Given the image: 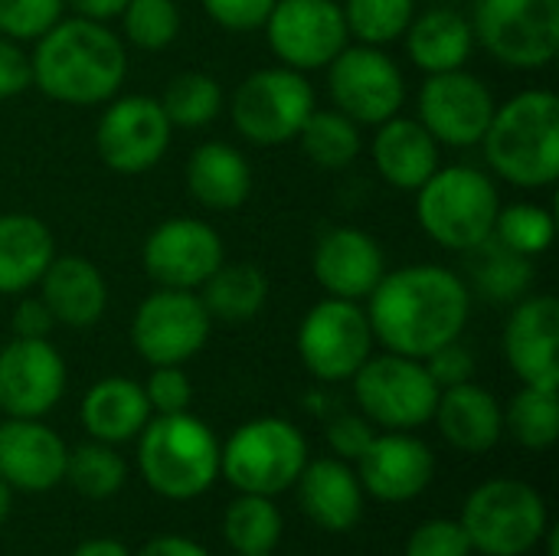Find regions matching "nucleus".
I'll return each instance as SVG.
<instances>
[{
    "mask_svg": "<svg viewBox=\"0 0 559 556\" xmlns=\"http://www.w3.org/2000/svg\"><path fill=\"white\" fill-rule=\"evenodd\" d=\"M367 321L373 341L390 354L426 360L442 344L462 338L472 315V288L445 265H403L383 272L367 295Z\"/></svg>",
    "mask_w": 559,
    "mask_h": 556,
    "instance_id": "obj_1",
    "label": "nucleus"
},
{
    "mask_svg": "<svg viewBox=\"0 0 559 556\" xmlns=\"http://www.w3.org/2000/svg\"><path fill=\"white\" fill-rule=\"evenodd\" d=\"M33 85L62 105L88 108L118 95L128 75V52L115 29L85 16H62L36 39Z\"/></svg>",
    "mask_w": 559,
    "mask_h": 556,
    "instance_id": "obj_2",
    "label": "nucleus"
},
{
    "mask_svg": "<svg viewBox=\"0 0 559 556\" xmlns=\"http://www.w3.org/2000/svg\"><path fill=\"white\" fill-rule=\"evenodd\" d=\"M481 144L501 180L521 190L550 187L559 177V98L547 88H527L495 105Z\"/></svg>",
    "mask_w": 559,
    "mask_h": 556,
    "instance_id": "obj_3",
    "label": "nucleus"
},
{
    "mask_svg": "<svg viewBox=\"0 0 559 556\" xmlns=\"http://www.w3.org/2000/svg\"><path fill=\"white\" fill-rule=\"evenodd\" d=\"M138 462L154 495L190 501L213 488L219 475V442L203 419L190 413H170L147 419L141 429Z\"/></svg>",
    "mask_w": 559,
    "mask_h": 556,
    "instance_id": "obj_4",
    "label": "nucleus"
},
{
    "mask_svg": "<svg viewBox=\"0 0 559 556\" xmlns=\"http://www.w3.org/2000/svg\"><path fill=\"white\" fill-rule=\"evenodd\" d=\"M501 210V193L495 180L468 164L439 167L416 190V220L423 233L452 252H468L481 246Z\"/></svg>",
    "mask_w": 559,
    "mask_h": 556,
    "instance_id": "obj_5",
    "label": "nucleus"
},
{
    "mask_svg": "<svg viewBox=\"0 0 559 556\" xmlns=\"http://www.w3.org/2000/svg\"><path fill=\"white\" fill-rule=\"evenodd\" d=\"M308 465V442L295 423L262 416L239 426L219 449V472L239 495L275 498L295 488Z\"/></svg>",
    "mask_w": 559,
    "mask_h": 556,
    "instance_id": "obj_6",
    "label": "nucleus"
},
{
    "mask_svg": "<svg viewBox=\"0 0 559 556\" xmlns=\"http://www.w3.org/2000/svg\"><path fill=\"white\" fill-rule=\"evenodd\" d=\"M459 524L465 528L472 551L485 556H524L547 534V505L527 482L491 478L468 495Z\"/></svg>",
    "mask_w": 559,
    "mask_h": 556,
    "instance_id": "obj_7",
    "label": "nucleus"
},
{
    "mask_svg": "<svg viewBox=\"0 0 559 556\" xmlns=\"http://www.w3.org/2000/svg\"><path fill=\"white\" fill-rule=\"evenodd\" d=\"M314 108V88L305 72L288 66H269L236 85L229 115L236 131L249 144L278 147L298 138Z\"/></svg>",
    "mask_w": 559,
    "mask_h": 556,
    "instance_id": "obj_8",
    "label": "nucleus"
},
{
    "mask_svg": "<svg viewBox=\"0 0 559 556\" xmlns=\"http://www.w3.org/2000/svg\"><path fill=\"white\" fill-rule=\"evenodd\" d=\"M350 380L364 416L390 433L419 429L436 416L439 387L429 377L426 364L416 357L390 351L380 357L370 354Z\"/></svg>",
    "mask_w": 559,
    "mask_h": 556,
    "instance_id": "obj_9",
    "label": "nucleus"
},
{
    "mask_svg": "<svg viewBox=\"0 0 559 556\" xmlns=\"http://www.w3.org/2000/svg\"><path fill=\"white\" fill-rule=\"evenodd\" d=\"M475 39L511 69H544L559 52V0H475Z\"/></svg>",
    "mask_w": 559,
    "mask_h": 556,
    "instance_id": "obj_10",
    "label": "nucleus"
},
{
    "mask_svg": "<svg viewBox=\"0 0 559 556\" xmlns=\"http://www.w3.org/2000/svg\"><path fill=\"white\" fill-rule=\"evenodd\" d=\"M213 331L200 295L180 288L151 292L131 318V344L151 367H183L197 357Z\"/></svg>",
    "mask_w": 559,
    "mask_h": 556,
    "instance_id": "obj_11",
    "label": "nucleus"
},
{
    "mask_svg": "<svg viewBox=\"0 0 559 556\" xmlns=\"http://www.w3.org/2000/svg\"><path fill=\"white\" fill-rule=\"evenodd\" d=\"M328 88L334 108L357 125H383L406 102V79L393 56L380 46H344L328 62Z\"/></svg>",
    "mask_w": 559,
    "mask_h": 556,
    "instance_id": "obj_12",
    "label": "nucleus"
},
{
    "mask_svg": "<svg viewBox=\"0 0 559 556\" xmlns=\"http://www.w3.org/2000/svg\"><path fill=\"white\" fill-rule=\"evenodd\" d=\"M298 354L311 377L324 383L350 380L373 354V331L367 311L357 301L328 295L301 318Z\"/></svg>",
    "mask_w": 559,
    "mask_h": 556,
    "instance_id": "obj_13",
    "label": "nucleus"
},
{
    "mask_svg": "<svg viewBox=\"0 0 559 556\" xmlns=\"http://www.w3.org/2000/svg\"><path fill=\"white\" fill-rule=\"evenodd\" d=\"M108 108L95 128V151L115 174L134 177L157 167L170 147V121L157 98L124 95L105 102Z\"/></svg>",
    "mask_w": 559,
    "mask_h": 556,
    "instance_id": "obj_14",
    "label": "nucleus"
},
{
    "mask_svg": "<svg viewBox=\"0 0 559 556\" xmlns=\"http://www.w3.org/2000/svg\"><path fill=\"white\" fill-rule=\"evenodd\" d=\"M262 29L282 66L298 72L324 69L350 43L337 0H275Z\"/></svg>",
    "mask_w": 559,
    "mask_h": 556,
    "instance_id": "obj_15",
    "label": "nucleus"
},
{
    "mask_svg": "<svg viewBox=\"0 0 559 556\" xmlns=\"http://www.w3.org/2000/svg\"><path fill=\"white\" fill-rule=\"evenodd\" d=\"M491 115H495L491 88L465 69L426 75L419 88L416 118L445 147L481 144Z\"/></svg>",
    "mask_w": 559,
    "mask_h": 556,
    "instance_id": "obj_16",
    "label": "nucleus"
},
{
    "mask_svg": "<svg viewBox=\"0 0 559 556\" xmlns=\"http://www.w3.org/2000/svg\"><path fill=\"white\" fill-rule=\"evenodd\" d=\"M226 259L219 233L193 216H174L151 229L141 249L147 279L157 288H200Z\"/></svg>",
    "mask_w": 559,
    "mask_h": 556,
    "instance_id": "obj_17",
    "label": "nucleus"
},
{
    "mask_svg": "<svg viewBox=\"0 0 559 556\" xmlns=\"http://www.w3.org/2000/svg\"><path fill=\"white\" fill-rule=\"evenodd\" d=\"M66 393V360L49 338H13L0 351V410L13 419H43Z\"/></svg>",
    "mask_w": 559,
    "mask_h": 556,
    "instance_id": "obj_18",
    "label": "nucleus"
},
{
    "mask_svg": "<svg viewBox=\"0 0 559 556\" xmlns=\"http://www.w3.org/2000/svg\"><path fill=\"white\" fill-rule=\"evenodd\" d=\"M504 357L524 387L559 390V301L527 295L504 328Z\"/></svg>",
    "mask_w": 559,
    "mask_h": 556,
    "instance_id": "obj_19",
    "label": "nucleus"
},
{
    "mask_svg": "<svg viewBox=\"0 0 559 556\" xmlns=\"http://www.w3.org/2000/svg\"><path fill=\"white\" fill-rule=\"evenodd\" d=\"M311 272L331 298L360 301L383 279L386 259L370 233L357 226H334L318 239Z\"/></svg>",
    "mask_w": 559,
    "mask_h": 556,
    "instance_id": "obj_20",
    "label": "nucleus"
},
{
    "mask_svg": "<svg viewBox=\"0 0 559 556\" xmlns=\"http://www.w3.org/2000/svg\"><path fill=\"white\" fill-rule=\"evenodd\" d=\"M357 465H360L357 472L360 488L390 505L419 498L436 475L432 449L406 433L373 436V442L357 459Z\"/></svg>",
    "mask_w": 559,
    "mask_h": 556,
    "instance_id": "obj_21",
    "label": "nucleus"
},
{
    "mask_svg": "<svg viewBox=\"0 0 559 556\" xmlns=\"http://www.w3.org/2000/svg\"><path fill=\"white\" fill-rule=\"evenodd\" d=\"M66 442L39 419L0 423V478L26 495H43L66 478Z\"/></svg>",
    "mask_w": 559,
    "mask_h": 556,
    "instance_id": "obj_22",
    "label": "nucleus"
},
{
    "mask_svg": "<svg viewBox=\"0 0 559 556\" xmlns=\"http://www.w3.org/2000/svg\"><path fill=\"white\" fill-rule=\"evenodd\" d=\"M39 285V298L62 328H92L108 308V285L85 256H52Z\"/></svg>",
    "mask_w": 559,
    "mask_h": 556,
    "instance_id": "obj_23",
    "label": "nucleus"
},
{
    "mask_svg": "<svg viewBox=\"0 0 559 556\" xmlns=\"http://www.w3.org/2000/svg\"><path fill=\"white\" fill-rule=\"evenodd\" d=\"M380 177L396 190H419L439 170V141L419 125V118L393 115L377 125L370 144Z\"/></svg>",
    "mask_w": 559,
    "mask_h": 556,
    "instance_id": "obj_24",
    "label": "nucleus"
},
{
    "mask_svg": "<svg viewBox=\"0 0 559 556\" xmlns=\"http://www.w3.org/2000/svg\"><path fill=\"white\" fill-rule=\"evenodd\" d=\"M432 419L439 423L449 446L472 452V456L495 449L504 436L501 403L495 400L491 390H485L472 380L439 390V403H436Z\"/></svg>",
    "mask_w": 559,
    "mask_h": 556,
    "instance_id": "obj_25",
    "label": "nucleus"
},
{
    "mask_svg": "<svg viewBox=\"0 0 559 556\" xmlns=\"http://www.w3.org/2000/svg\"><path fill=\"white\" fill-rule=\"evenodd\" d=\"M298 501L305 514L324 531H350L364 514V488L360 478L341 459L308 462L298 475Z\"/></svg>",
    "mask_w": 559,
    "mask_h": 556,
    "instance_id": "obj_26",
    "label": "nucleus"
},
{
    "mask_svg": "<svg viewBox=\"0 0 559 556\" xmlns=\"http://www.w3.org/2000/svg\"><path fill=\"white\" fill-rule=\"evenodd\" d=\"M187 193L216 213L239 210L252 193V167L246 154L226 141H206L187 157Z\"/></svg>",
    "mask_w": 559,
    "mask_h": 556,
    "instance_id": "obj_27",
    "label": "nucleus"
},
{
    "mask_svg": "<svg viewBox=\"0 0 559 556\" xmlns=\"http://www.w3.org/2000/svg\"><path fill=\"white\" fill-rule=\"evenodd\" d=\"M79 416H82L85 433L95 442L121 446L141 436V429L151 419V403L141 383L128 377H105L85 393Z\"/></svg>",
    "mask_w": 559,
    "mask_h": 556,
    "instance_id": "obj_28",
    "label": "nucleus"
},
{
    "mask_svg": "<svg viewBox=\"0 0 559 556\" xmlns=\"http://www.w3.org/2000/svg\"><path fill=\"white\" fill-rule=\"evenodd\" d=\"M403 36H406L409 59L426 75L465 69V62L472 59V49H475L472 20L449 7H432L423 16H413V23L406 26Z\"/></svg>",
    "mask_w": 559,
    "mask_h": 556,
    "instance_id": "obj_29",
    "label": "nucleus"
},
{
    "mask_svg": "<svg viewBox=\"0 0 559 556\" xmlns=\"http://www.w3.org/2000/svg\"><path fill=\"white\" fill-rule=\"evenodd\" d=\"M56 256L49 226L29 213L0 216V295L29 292Z\"/></svg>",
    "mask_w": 559,
    "mask_h": 556,
    "instance_id": "obj_30",
    "label": "nucleus"
},
{
    "mask_svg": "<svg viewBox=\"0 0 559 556\" xmlns=\"http://www.w3.org/2000/svg\"><path fill=\"white\" fill-rule=\"evenodd\" d=\"M200 301L213 321L246 324L269 301V275L255 262H226L200 285Z\"/></svg>",
    "mask_w": 559,
    "mask_h": 556,
    "instance_id": "obj_31",
    "label": "nucleus"
},
{
    "mask_svg": "<svg viewBox=\"0 0 559 556\" xmlns=\"http://www.w3.org/2000/svg\"><path fill=\"white\" fill-rule=\"evenodd\" d=\"M462 256H468L472 288L495 305H518L521 298L531 295V288L537 282L534 259L511 252L495 236H488L481 246H475Z\"/></svg>",
    "mask_w": 559,
    "mask_h": 556,
    "instance_id": "obj_32",
    "label": "nucleus"
},
{
    "mask_svg": "<svg viewBox=\"0 0 559 556\" xmlns=\"http://www.w3.org/2000/svg\"><path fill=\"white\" fill-rule=\"evenodd\" d=\"M298 141H301V151L308 154V161L324 170H341V167L354 164L364 147L360 125L350 121L347 115H341L337 108H314L308 115L305 128L298 131Z\"/></svg>",
    "mask_w": 559,
    "mask_h": 556,
    "instance_id": "obj_33",
    "label": "nucleus"
},
{
    "mask_svg": "<svg viewBox=\"0 0 559 556\" xmlns=\"http://www.w3.org/2000/svg\"><path fill=\"white\" fill-rule=\"evenodd\" d=\"M223 534L239 556H269L282 541V514L265 495H239L226 508Z\"/></svg>",
    "mask_w": 559,
    "mask_h": 556,
    "instance_id": "obj_34",
    "label": "nucleus"
},
{
    "mask_svg": "<svg viewBox=\"0 0 559 556\" xmlns=\"http://www.w3.org/2000/svg\"><path fill=\"white\" fill-rule=\"evenodd\" d=\"M170 128H206L223 108V88L210 72H177L157 98Z\"/></svg>",
    "mask_w": 559,
    "mask_h": 556,
    "instance_id": "obj_35",
    "label": "nucleus"
},
{
    "mask_svg": "<svg viewBox=\"0 0 559 556\" xmlns=\"http://www.w3.org/2000/svg\"><path fill=\"white\" fill-rule=\"evenodd\" d=\"M491 236L508 246L511 252H521L527 259L544 256L554 239H557V220L547 206L540 203H501L498 216H495V229Z\"/></svg>",
    "mask_w": 559,
    "mask_h": 556,
    "instance_id": "obj_36",
    "label": "nucleus"
},
{
    "mask_svg": "<svg viewBox=\"0 0 559 556\" xmlns=\"http://www.w3.org/2000/svg\"><path fill=\"white\" fill-rule=\"evenodd\" d=\"M66 478L82 498L102 501L121 492L128 469H124V459L108 442H85L75 452H69Z\"/></svg>",
    "mask_w": 559,
    "mask_h": 556,
    "instance_id": "obj_37",
    "label": "nucleus"
},
{
    "mask_svg": "<svg viewBox=\"0 0 559 556\" xmlns=\"http://www.w3.org/2000/svg\"><path fill=\"white\" fill-rule=\"evenodd\" d=\"M347 33L367 46H386L406 33L416 16V0H344Z\"/></svg>",
    "mask_w": 559,
    "mask_h": 556,
    "instance_id": "obj_38",
    "label": "nucleus"
},
{
    "mask_svg": "<svg viewBox=\"0 0 559 556\" xmlns=\"http://www.w3.org/2000/svg\"><path fill=\"white\" fill-rule=\"evenodd\" d=\"M508 429L511 436L534 452H544L557 442L559 436V403L557 390L524 387L508 410Z\"/></svg>",
    "mask_w": 559,
    "mask_h": 556,
    "instance_id": "obj_39",
    "label": "nucleus"
},
{
    "mask_svg": "<svg viewBox=\"0 0 559 556\" xmlns=\"http://www.w3.org/2000/svg\"><path fill=\"white\" fill-rule=\"evenodd\" d=\"M121 23L131 46L144 52H160L180 36L183 16L177 0H128L121 10Z\"/></svg>",
    "mask_w": 559,
    "mask_h": 556,
    "instance_id": "obj_40",
    "label": "nucleus"
},
{
    "mask_svg": "<svg viewBox=\"0 0 559 556\" xmlns=\"http://www.w3.org/2000/svg\"><path fill=\"white\" fill-rule=\"evenodd\" d=\"M62 0H0V36L16 43L39 39L62 20Z\"/></svg>",
    "mask_w": 559,
    "mask_h": 556,
    "instance_id": "obj_41",
    "label": "nucleus"
},
{
    "mask_svg": "<svg viewBox=\"0 0 559 556\" xmlns=\"http://www.w3.org/2000/svg\"><path fill=\"white\" fill-rule=\"evenodd\" d=\"M472 541L465 534V528L459 521L449 518H436L426 521L413 531L406 556H472Z\"/></svg>",
    "mask_w": 559,
    "mask_h": 556,
    "instance_id": "obj_42",
    "label": "nucleus"
},
{
    "mask_svg": "<svg viewBox=\"0 0 559 556\" xmlns=\"http://www.w3.org/2000/svg\"><path fill=\"white\" fill-rule=\"evenodd\" d=\"M144 397L151 403V413L157 416L187 413L193 403V383L180 367H154V374L144 383Z\"/></svg>",
    "mask_w": 559,
    "mask_h": 556,
    "instance_id": "obj_43",
    "label": "nucleus"
},
{
    "mask_svg": "<svg viewBox=\"0 0 559 556\" xmlns=\"http://www.w3.org/2000/svg\"><path fill=\"white\" fill-rule=\"evenodd\" d=\"M206 16L229 29V33H252V29H262L275 0H200Z\"/></svg>",
    "mask_w": 559,
    "mask_h": 556,
    "instance_id": "obj_44",
    "label": "nucleus"
},
{
    "mask_svg": "<svg viewBox=\"0 0 559 556\" xmlns=\"http://www.w3.org/2000/svg\"><path fill=\"white\" fill-rule=\"evenodd\" d=\"M423 364H426V370H429V377L436 380L439 390L468 383V380L475 377V357H472V351H468L462 341L442 344V347L432 351Z\"/></svg>",
    "mask_w": 559,
    "mask_h": 556,
    "instance_id": "obj_45",
    "label": "nucleus"
},
{
    "mask_svg": "<svg viewBox=\"0 0 559 556\" xmlns=\"http://www.w3.org/2000/svg\"><path fill=\"white\" fill-rule=\"evenodd\" d=\"M29 85H33L29 52H23L16 39L0 36V102L23 95Z\"/></svg>",
    "mask_w": 559,
    "mask_h": 556,
    "instance_id": "obj_46",
    "label": "nucleus"
},
{
    "mask_svg": "<svg viewBox=\"0 0 559 556\" xmlns=\"http://www.w3.org/2000/svg\"><path fill=\"white\" fill-rule=\"evenodd\" d=\"M373 436L377 433H373L370 419H364V416H337L328 426L331 449L337 452V459H347V462H357L367 452V446L373 442Z\"/></svg>",
    "mask_w": 559,
    "mask_h": 556,
    "instance_id": "obj_47",
    "label": "nucleus"
},
{
    "mask_svg": "<svg viewBox=\"0 0 559 556\" xmlns=\"http://www.w3.org/2000/svg\"><path fill=\"white\" fill-rule=\"evenodd\" d=\"M13 338H49L56 328L52 311L39 295H23L13 308Z\"/></svg>",
    "mask_w": 559,
    "mask_h": 556,
    "instance_id": "obj_48",
    "label": "nucleus"
},
{
    "mask_svg": "<svg viewBox=\"0 0 559 556\" xmlns=\"http://www.w3.org/2000/svg\"><path fill=\"white\" fill-rule=\"evenodd\" d=\"M138 556H210L200 544H193L190 537H180V534H164V537H154L141 547Z\"/></svg>",
    "mask_w": 559,
    "mask_h": 556,
    "instance_id": "obj_49",
    "label": "nucleus"
},
{
    "mask_svg": "<svg viewBox=\"0 0 559 556\" xmlns=\"http://www.w3.org/2000/svg\"><path fill=\"white\" fill-rule=\"evenodd\" d=\"M62 3H66V10H72L75 16L105 23V20H111V16H121V10H124L128 0H62Z\"/></svg>",
    "mask_w": 559,
    "mask_h": 556,
    "instance_id": "obj_50",
    "label": "nucleus"
},
{
    "mask_svg": "<svg viewBox=\"0 0 559 556\" xmlns=\"http://www.w3.org/2000/svg\"><path fill=\"white\" fill-rule=\"evenodd\" d=\"M72 556H131L124 544L118 541H108V537H98V541H85L82 547H75Z\"/></svg>",
    "mask_w": 559,
    "mask_h": 556,
    "instance_id": "obj_51",
    "label": "nucleus"
},
{
    "mask_svg": "<svg viewBox=\"0 0 559 556\" xmlns=\"http://www.w3.org/2000/svg\"><path fill=\"white\" fill-rule=\"evenodd\" d=\"M13 488L0 478V524L7 521V514H10V505H13V495H10Z\"/></svg>",
    "mask_w": 559,
    "mask_h": 556,
    "instance_id": "obj_52",
    "label": "nucleus"
},
{
    "mask_svg": "<svg viewBox=\"0 0 559 556\" xmlns=\"http://www.w3.org/2000/svg\"><path fill=\"white\" fill-rule=\"evenodd\" d=\"M269 556H272V554H269Z\"/></svg>",
    "mask_w": 559,
    "mask_h": 556,
    "instance_id": "obj_53",
    "label": "nucleus"
}]
</instances>
